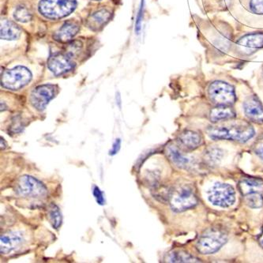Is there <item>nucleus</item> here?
Instances as JSON below:
<instances>
[{"mask_svg": "<svg viewBox=\"0 0 263 263\" xmlns=\"http://www.w3.org/2000/svg\"><path fill=\"white\" fill-rule=\"evenodd\" d=\"M21 34V29L15 23L10 21L4 20L1 22L0 36L1 39L6 41H14Z\"/></svg>", "mask_w": 263, "mask_h": 263, "instance_id": "nucleus-20", "label": "nucleus"}, {"mask_svg": "<svg viewBox=\"0 0 263 263\" xmlns=\"http://www.w3.org/2000/svg\"><path fill=\"white\" fill-rule=\"evenodd\" d=\"M77 7L76 0H41L40 14L48 19H60L71 14Z\"/></svg>", "mask_w": 263, "mask_h": 263, "instance_id": "nucleus-2", "label": "nucleus"}, {"mask_svg": "<svg viewBox=\"0 0 263 263\" xmlns=\"http://www.w3.org/2000/svg\"><path fill=\"white\" fill-rule=\"evenodd\" d=\"M79 31V26L76 22H67L64 23L53 35L54 39L61 43L70 42Z\"/></svg>", "mask_w": 263, "mask_h": 263, "instance_id": "nucleus-15", "label": "nucleus"}, {"mask_svg": "<svg viewBox=\"0 0 263 263\" xmlns=\"http://www.w3.org/2000/svg\"><path fill=\"white\" fill-rule=\"evenodd\" d=\"M111 18V12L106 9L98 10L91 14L87 19L88 27L92 31H98Z\"/></svg>", "mask_w": 263, "mask_h": 263, "instance_id": "nucleus-16", "label": "nucleus"}, {"mask_svg": "<svg viewBox=\"0 0 263 263\" xmlns=\"http://www.w3.org/2000/svg\"><path fill=\"white\" fill-rule=\"evenodd\" d=\"M31 79L32 73L30 70L23 66H17L3 73L1 85L10 90H17L28 85Z\"/></svg>", "mask_w": 263, "mask_h": 263, "instance_id": "nucleus-6", "label": "nucleus"}, {"mask_svg": "<svg viewBox=\"0 0 263 263\" xmlns=\"http://www.w3.org/2000/svg\"><path fill=\"white\" fill-rule=\"evenodd\" d=\"M0 139H1V140H0V142H1V149L3 151V149H6V147H7V143H6L5 139H4L3 137H1Z\"/></svg>", "mask_w": 263, "mask_h": 263, "instance_id": "nucleus-32", "label": "nucleus"}, {"mask_svg": "<svg viewBox=\"0 0 263 263\" xmlns=\"http://www.w3.org/2000/svg\"><path fill=\"white\" fill-rule=\"evenodd\" d=\"M120 145H121V140H120V139H117L116 142L113 143L112 148H111V151H110V155H116V154L119 152V151H120Z\"/></svg>", "mask_w": 263, "mask_h": 263, "instance_id": "nucleus-30", "label": "nucleus"}, {"mask_svg": "<svg viewBox=\"0 0 263 263\" xmlns=\"http://www.w3.org/2000/svg\"><path fill=\"white\" fill-rule=\"evenodd\" d=\"M255 154L263 161V144L258 145L255 149Z\"/></svg>", "mask_w": 263, "mask_h": 263, "instance_id": "nucleus-31", "label": "nucleus"}, {"mask_svg": "<svg viewBox=\"0 0 263 263\" xmlns=\"http://www.w3.org/2000/svg\"><path fill=\"white\" fill-rule=\"evenodd\" d=\"M247 205L252 209L261 208L263 205L262 193H255L245 196Z\"/></svg>", "mask_w": 263, "mask_h": 263, "instance_id": "nucleus-24", "label": "nucleus"}, {"mask_svg": "<svg viewBox=\"0 0 263 263\" xmlns=\"http://www.w3.org/2000/svg\"><path fill=\"white\" fill-rule=\"evenodd\" d=\"M227 239V235L224 231L218 229H209L198 239L197 250L202 255L215 253L226 245Z\"/></svg>", "mask_w": 263, "mask_h": 263, "instance_id": "nucleus-3", "label": "nucleus"}, {"mask_svg": "<svg viewBox=\"0 0 263 263\" xmlns=\"http://www.w3.org/2000/svg\"><path fill=\"white\" fill-rule=\"evenodd\" d=\"M223 157L222 149L217 147H210L205 151L204 159L210 165H216L219 164Z\"/></svg>", "mask_w": 263, "mask_h": 263, "instance_id": "nucleus-22", "label": "nucleus"}, {"mask_svg": "<svg viewBox=\"0 0 263 263\" xmlns=\"http://www.w3.org/2000/svg\"><path fill=\"white\" fill-rule=\"evenodd\" d=\"M259 243L261 245V246L263 248V232L261 233V236L259 238Z\"/></svg>", "mask_w": 263, "mask_h": 263, "instance_id": "nucleus-33", "label": "nucleus"}, {"mask_svg": "<svg viewBox=\"0 0 263 263\" xmlns=\"http://www.w3.org/2000/svg\"><path fill=\"white\" fill-rule=\"evenodd\" d=\"M178 143L182 148L187 151H195L202 143L201 135L192 130L182 132L177 139Z\"/></svg>", "mask_w": 263, "mask_h": 263, "instance_id": "nucleus-13", "label": "nucleus"}, {"mask_svg": "<svg viewBox=\"0 0 263 263\" xmlns=\"http://www.w3.org/2000/svg\"><path fill=\"white\" fill-rule=\"evenodd\" d=\"M207 133L214 139H227L245 143L255 135V130L249 123L237 122L210 127Z\"/></svg>", "mask_w": 263, "mask_h": 263, "instance_id": "nucleus-1", "label": "nucleus"}, {"mask_svg": "<svg viewBox=\"0 0 263 263\" xmlns=\"http://www.w3.org/2000/svg\"><path fill=\"white\" fill-rule=\"evenodd\" d=\"M23 242V236L17 232L3 234L0 237V252L2 255H7L15 251Z\"/></svg>", "mask_w": 263, "mask_h": 263, "instance_id": "nucleus-12", "label": "nucleus"}, {"mask_svg": "<svg viewBox=\"0 0 263 263\" xmlns=\"http://www.w3.org/2000/svg\"><path fill=\"white\" fill-rule=\"evenodd\" d=\"M166 155L168 157L170 161L176 167H180V168H187L191 166L192 161L190 158L183 155L180 152V149L175 145H168L167 147Z\"/></svg>", "mask_w": 263, "mask_h": 263, "instance_id": "nucleus-17", "label": "nucleus"}, {"mask_svg": "<svg viewBox=\"0 0 263 263\" xmlns=\"http://www.w3.org/2000/svg\"><path fill=\"white\" fill-rule=\"evenodd\" d=\"M92 195H93L94 198L96 199L97 202L99 205H103L105 202V199L104 198V193L101 192L98 186H94L93 189H92Z\"/></svg>", "mask_w": 263, "mask_h": 263, "instance_id": "nucleus-28", "label": "nucleus"}, {"mask_svg": "<svg viewBox=\"0 0 263 263\" xmlns=\"http://www.w3.org/2000/svg\"><path fill=\"white\" fill-rule=\"evenodd\" d=\"M170 204L175 212H183L195 206L198 204V198L190 186L183 185L172 191Z\"/></svg>", "mask_w": 263, "mask_h": 263, "instance_id": "nucleus-4", "label": "nucleus"}, {"mask_svg": "<svg viewBox=\"0 0 263 263\" xmlns=\"http://www.w3.org/2000/svg\"><path fill=\"white\" fill-rule=\"evenodd\" d=\"M247 117L251 121L263 123V107L258 98L252 96L248 98L243 104Z\"/></svg>", "mask_w": 263, "mask_h": 263, "instance_id": "nucleus-11", "label": "nucleus"}, {"mask_svg": "<svg viewBox=\"0 0 263 263\" xmlns=\"http://www.w3.org/2000/svg\"><path fill=\"white\" fill-rule=\"evenodd\" d=\"M250 9L257 14H263V0H251Z\"/></svg>", "mask_w": 263, "mask_h": 263, "instance_id": "nucleus-27", "label": "nucleus"}, {"mask_svg": "<svg viewBox=\"0 0 263 263\" xmlns=\"http://www.w3.org/2000/svg\"><path fill=\"white\" fill-rule=\"evenodd\" d=\"M236 117V112L231 105H217L210 113V119L213 123L231 120Z\"/></svg>", "mask_w": 263, "mask_h": 263, "instance_id": "nucleus-18", "label": "nucleus"}, {"mask_svg": "<svg viewBox=\"0 0 263 263\" xmlns=\"http://www.w3.org/2000/svg\"><path fill=\"white\" fill-rule=\"evenodd\" d=\"M239 192L243 197L255 193H262L263 180L260 178L245 177L238 184Z\"/></svg>", "mask_w": 263, "mask_h": 263, "instance_id": "nucleus-14", "label": "nucleus"}, {"mask_svg": "<svg viewBox=\"0 0 263 263\" xmlns=\"http://www.w3.org/2000/svg\"><path fill=\"white\" fill-rule=\"evenodd\" d=\"M208 199L216 206L228 208L234 204L236 193L233 186L230 185L217 183L209 191Z\"/></svg>", "mask_w": 263, "mask_h": 263, "instance_id": "nucleus-8", "label": "nucleus"}, {"mask_svg": "<svg viewBox=\"0 0 263 263\" xmlns=\"http://www.w3.org/2000/svg\"><path fill=\"white\" fill-rule=\"evenodd\" d=\"M48 218L51 226L55 229H58L62 224V214L60 208L55 204L51 203L48 209Z\"/></svg>", "mask_w": 263, "mask_h": 263, "instance_id": "nucleus-23", "label": "nucleus"}, {"mask_svg": "<svg viewBox=\"0 0 263 263\" xmlns=\"http://www.w3.org/2000/svg\"><path fill=\"white\" fill-rule=\"evenodd\" d=\"M57 93V87L54 85L46 84L37 86L31 92V104L38 111H43Z\"/></svg>", "mask_w": 263, "mask_h": 263, "instance_id": "nucleus-9", "label": "nucleus"}, {"mask_svg": "<svg viewBox=\"0 0 263 263\" xmlns=\"http://www.w3.org/2000/svg\"><path fill=\"white\" fill-rule=\"evenodd\" d=\"M241 48L258 49L263 48V33H250L242 36L236 42Z\"/></svg>", "mask_w": 263, "mask_h": 263, "instance_id": "nucleus-19", "label": "nucleus"}, {"mask_svg": "<svg viewBox=\"0 0 263 263\" xmlns=\"http://www.w3.org/2000/svg\"><path fill=\"white\" fill-rule=\"evenodd\" d=\"M76 63L67 53H55L48 60V67L55 76H59L73 70Z\"/></svg>", "mask_w": 263, "mask_h": 263, "instance_id": "nucleus-10", "label": "nucleus"}, {"mask_svg": "<svg viewBox=\"0 0 263 263\" xmlns=\"http://www.w3.org/2000/svg\"><path fill=\"white\" fill-rule=\"evenodd\" d=\"M143 4L144 0H142V4H141V8L139 11V14H138V17H137L136 21V30L138 33H139V30H140V26L141 23H142V12H143Z\"/></svg>", "mask_w": 263, "mask_h": 263, "instance_id": "nucleus-29", "label": "nucleus"}, {"mask_svg": "<svg viewBox=\"0 0 263 263\" xmlns=\"http://www.w3.org/2000/svg\"><path fill=\"white\" fill-rule=\"evenodd\" d=\"M210 100L217 105H232L236 101L234 88L227 82L216 81L208 89Z\"/></svg>", "mask_w": 263, "mask_h": 263, "instance_id": "nucleus-7", "label": "nucleus"}, {"mask_svg": "<svg viewBox=\"0 0 263 263\" xmlns=\"http://www.w3.org/2000/svg\"><path fill=\"white\" fill-rule=\"evenodd\" d=\"M15 192L17 195L26 198H43L48 195V189L42 182L27 175L19 178Z\"/></svg>", "mask_w": 263, "mask_h": 263, "instance_id": "nucleus-5", "label": "nucleus"}, {"mask_svg": "<svg viewBox=\"0 0 263 263\" xmlns=\"http://www.w3.org/2000/svg\"><path fill=\"white\" fill-rule=\"evenodd\" d=\"M154 198L160 200L161 202H170V195H171L172 190L170 188L165 186H155L154 187Z\"/></svg>", "mask_w": 263, "mask_h": 263, "instance_id": "nucleus-25", "label": "nucleus"}, {"mask_svg": "<svg viewBox=\"0 0 263 263\" xmlns=\"http://www.w3.org/2000/svg\"><path fill=\"white\" fill-rule=\"evenodd\" d=\"M94 1H100V0H94Z\"/></svg>", "mask_w": 263, "mask_h": 263, "instance_id": "nucleus-34", "label": "nucleus"}, {"mask_svg": "<svg viewBox=\"0 0 263 263\" xmlns=\"http://www.w3.org/2000/svg\"><path fill=\"white\" fill-rule=\"evenodd\" d=\"M14 17L17 22L26 23L31 20L32 14H31V13L29 12V10L26 7L21 6V7L16 8L15 11L14 13Z\"/></svg>", "mask_w": 263, "mask_h": 263, "instance_id": "nucleus-26", "label": "nucleus"}, {"mask_svg": "<svg viewBox=\"0 0 263 263\" xmlns=\"http://www.w3.org/2000/svg\"><path fill=\"white\" fill-rule=\"evenodd\" d=\"M168 262H199V260L183 251H171L167 255Z\"/></svg>", "mask_w": 263, "mask_h": 263, "instance_id": "nucleus-21", "label": "nucleus"}]
</instances>
